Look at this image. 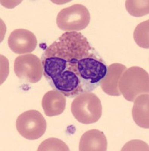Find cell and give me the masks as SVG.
Instances as JSON below:
<instances>
[{
	"label": "cell",
	"instance_id": "obj_1",
	"mask_svg": "<svg viewBox=\"0 0 149 151\" xmlns=\"http://www.w3.org/2000/svg\"><path fill=\"white\" fill-rule=\"evenodd\" d=\"M96 52L90 45L88 39L78 32H66L57 41L49 45L43 53V57L56 56L68 62L89 56Z\"/></svg>",
	"mask_w": 149,
	"mask_h": 151
},
{
	"label": "cell",
	"instance_id": "obj_11",
	"mask_svg": "<svg viewBox=\"0 0 149 151\" xmlns=\"http://www.w3.org/2000/svg\"><path fill=\"white\" fill-rule=\"evenodd\" d=\"M107 139L105 134L97 129H92L82 134L79 142L80 151L107 150Z\"/></svg>",
	"mask_w": 149,
	"mask_h": 151
},
{
	"label": "cell",
	"instance_id": "obj_8",
	"mask_svg": "<svg viewBox=\"0 0 149 151\" xmlns=\"http://www.w3.org/2000/svg\"><path fill=\"white\" fill-rule=\"evenodd\" d=\"M8 45L12 52L18 55L31 53L37 46V39L34 33L25 29H17L11 32Z\"/></svg>",
	"mask_w": 149,
	"mask_h": 151
},
{
	"label": "cell",
	"instance_id": "obj_2",
	"mask_svg": "<svg viewBox=\"0 0 149 151\" xmlns=\"http://www.w3.org/2000/svg\"><path fill=\"white\" fill-rule=\"evenodd\" d=\"M78 68L84 93H90L99 86L106 75L108 67L96 52H94L89 56L80 59Z\"/></svg>",
	"mask_w": 149,
	"mask_h": 151
},
{
	"label": "cell",
	"instance_id": "obj_10",
	"mask_svg": "<svg viewBox=\"0 0 149 151\" xmlns=\"http://www.w3.org/2000/svg\"><path fill=\"white\" fill-rule=\"evenodd\" d=\"M66 100L63 94L57 90H51L43 96L41 106L47 116H59L66 109Z\"/></svg>",
	"mask_w": 149,
	"mask_h": 151
},
{
	"label": "cell",
	"instance_id": "obj_13",
	"mask_svg": "<svg viewBox=\"0 0 149 151\" xmlns=\"http://www.w3.org/2000/svg\"><path fill=\"white\" fill-rule=\"evenodd\" d=\"M149 2L148 0H127L126 9L130 15L142 17L148 14Z\"/></svg>",
	"mask_w": 149,
	"mask_h": 151
},
{
	"label": "cell",
	"instance_id": "obj_4",
	"mask_svg": "<svg viewBox=\"0 0 149 151\" xmlns=\"http://www.w3.org/2000/svg\"><path fill=\"white\" fill-rule=\"evenodd\" d=\"M71 112L76 120L81 124L95 123L102 116L100 99L92 92L80 94L73 100Z\"/></svg>",
	"mask_w": 149,
	"mask_h": 151
},
{
	"label": "cell",
	"instance_id": "obj_3",
	"mask_svg": "<svg viewBox=\"0 0 149 151\" xmlns=\"http://www.w3.org/2000/svg\"><path fill=\"white\" fill-rule=\"evenodd\" d=\"M118 88L120 94L127 101L134 102L135 98L140 94H148V73L142 67H130L120 76Z\"/></svg>",
	"mask_w": 149,
	"mask_h": 151
},
{
	"label": "cell",
	"instance_id": "obj_6",
	"mask_svg": "<svg viewBox=\"0 0 149 151\" xmlns=\"http://www.w3.org/2000/svg\"><path fill=\"white\" fill-rule=\"evenodd\" d=\"M16 128L18 133L24 138L36 140L45 133L47 122L40 112L30 110L21 113L17 117Z\"/></svg>",
	"mask_w": 149,
	"mask_h": 151
},
{
	"label": "cell",
	"instance_id": "obj_14",
	"mask_svg": "<svg viewBox=\"0 0 149 151\" xmlns=\"http://www.w3.org/2000/svg\"><path fill=\"white\" fill-rule=\"evenodd\" d=\"M149 20L141 23L135 27L133 37L135 43L143 48H149Z\"/></svg>",
	"mask_w": 149,
	"mask_h": 151
},
{
	"label": "cell",
	"instance_id": "obj_16",
	"mask_svg": "<svg viewBox=\"0 0 149 151\" xmlns=\"http://www.w3.org/2000/svg\"><path fill=\"white\" fill-rule=\"evenodd\" d=\"M148 145L144 141L135 140L131 141L123 146L121 150H148Z\"/></svg>",
	"mask_w": 149,
	"mask_h": 151
},
{
	"label": "cell",
	"instance_id": "obj_7",
	"mask_svg": "<svg viewBox=\"0 0 149 151\" xmlns=\"http://www.w3.org/2000/svg\"><path fill=\"white\" fill-rule=\"evenodd\" d=\"M14 71L21 80L29 83H37L44 74L41 60L33 54L17 57L14 60Z\"/></svg>",
	"mask_w": 149,
	"mask_h": 151
},
{
	"label": "cell",
	"instance_id": "obj_5",
	"mask_svg": "<svg viewBox=\"0 0 149 151\" xmlns=\"http://www.w3.org/2000/svg\"><path fill=\"white\" fill-rule=\"evenodd\" d=\"M90 21L89 11L81 4H75L63 9L57 17V27L66 32H77L84 29L89 25Z\"/></svg>",
	"mask_w": 149,
	"mask_h": 151
},
{
	"label": "cell",
	"instance_id": "obj_12",
	"mask_svg": "<svg viewBox=\"0 0 149 151\" xmlns=\"http://www.w3.org/2000/svg\"><path fill=\"white\" fill-rule=\"evenodd\" d=\"M149 97L148 94H140L134 101L132 116L134 122L143 129L149 128Z\"/></svg>",
	"mask_w": 149,
	"mask_h": 151
},
{
	"label": "cell",
	"instance_id": "obj_15",
	"mask_svg": "<svg viewBox=\"0 0 149 151\" xmlns=\"http://www.w3.org/2000/svg\"><path fill=\"white\" fill-rule=\"evenodd\" d=\"M38 151H69V148L66 143L62 140L54 137H51L41 142L38 148Z\"/></svg>",
	"mask_w": 149,
	"mask_h": 151
},
{
	"label": "cell",
	"instance_id": "obj_9",
	"mask_svg": "<svg viewBox=\"0 0 149 151\" xmlns=\"http://www.w3.org/2000/svg\"><path fill=\"white\" fill-rule=\"evenodd\" d=\"M126 66L119 63H115L107 68L106 75L101 80L99 86L105 93L110 96H120L118 83L123 73L127 70Z\"/></svg>",
	"mask_w": 149,
	"mask_h": 151
}]
</instances>
